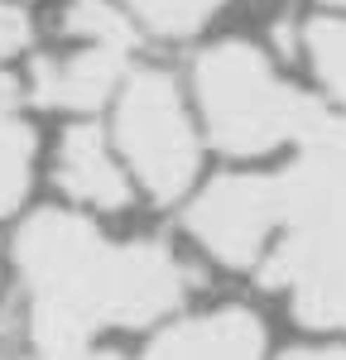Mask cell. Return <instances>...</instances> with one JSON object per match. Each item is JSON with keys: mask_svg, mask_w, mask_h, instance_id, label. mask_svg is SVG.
<instances>
[{"mask_svg": "<svg viewBox=\"0 0 346 360\" xmlns=\"http://www.w3.org/2000/svg\"><path fill=\"white\" fill-rule=\"evenodd\" d=\"M15 259L29 288V332L44 360L82 356L96 327H144L188 293V269L164 245H111L96 226L68 212L29 217Z\"/></svg>", "mask_w": 346, "mask_h": 360, "instance_id": "1", "label": "cell"}, {"mask_svg": "<svg viewBox=\"0 0 346 360\" xmlns=\"http://www.w3.org/2000/svg\"><path fill=\"white\" fill-rule=\"evenodd\" d=\"M198 101L212 139L226 154H269L284 139H317L332 115L269 72L250 44H217L198 58Z\"/></svg>", "mask_w": 346, "mask_h": 360, "instance_id": "2", "label": "cell"}, {"mask_svg": "<svg viewBox=\"0 0 346 360\" xmlns=\"http://www.w3.org/2000/svg\"><path fill=\"white\" fill-rule=\"evenodd\" d=\"M115 139L159 202H173L198 173V139L178 101V86L164 72H140L125 82L115 111Z\"/></svg>", "mask_w": 346, "mask_h": 360, "instance_id": "3", "label": "cell"}, {"mask_svg": "<svg viewBox=\"0 0 346 360\" xmlns=\"http://www.w3.org/2000/svg\"><path fill=\"white\" fill-rule=\"evenodd\" d=\"M274 226H284L279 178H222L188 207V231L222 264H250Z\"/></svg>", "mask_w": 346, "mask_h": 360, "instance_id": "4", "label": "cell"}, {"mask_svg": "<svg viewBox=\"0 0 346 360\" xmlns=\"http://www.w3.org/2000/svg\"><path fill=\"white\" fill-rule=\"evenodd\" d=\"M125 53L130 49H120V44H91L86 53L72 58H39L29 96L39 106H53V111H91L120 86Z\"/></svg>", "mask_w": 346, "mask_h": 360, "instance_id": "5", "label": "cell"}, {"mask_svg": "<svg viewBox=\"0 0 346 360\" xmlns=\"http://www.w3.org/2000/svg\"><path fill=\"white\" fill-rule=\"evenodd\" d=\"M264 332L245 307H222L164 332L144 360H260Z\"/></svg>", "mask_w": 346, "mask_h": 360, "instance_id": "6", "label": "cell"}, {"mask_svg": "<svg viewBox=\"0 0 346 360\" xmlns=\"http://www.w3.org/2000/svg\"><path fill=\"white\" fill-rule=\"evenodd\" d=\"M58 188L86 202V207H106V212L130 202V183L115 168L96 125H77V130L63 135V144H58Z\"/></svg>", "mask_w": 346, "mask_h": 360, "instance_id": "7", "label": "cell"}, {"mask_svg": "<svg viewBox=\"0 0 346 360\" xmlns=\"http://www.w3.org/2000/svg\"><path fill=\"white\" fill-rule=\"evenodd\" d=\"M293 312L303 327H346V269H317L293 283Z\"/></svg>", "mask_w": 346, "mask_h": 360, "instance_id": "8", "label": "cell"}, {"mask_svg": "<svg viewBox=\"0 0 346 360\" xmlns=\"http://www.w3.org/2000/svg\"><path fill=\"white\" fill-rule=\"evenodd\" d=\"M125 5H130V15H140L154 34L183 39V34H193V29L207 25L226 0H125Z\"/></svg>", "mask_w": 346, "mask_h": 360, "instance_id": "9", "label": "cell"}, {"mask_svg": "<svg viewBox=\"0 0 346 360\" xmlns=\"http://www.w3.org/2000/svg\"><path fill=\"white\" fill-rule=\"evenodd\" d=\"M63 29L77 34V39H91V44H120V49L135 44L125 15H120L115 5H106V0H72V5L63 10Z\"/></svg>", "mask_w": 346, "mask_h": 360, "instance_id": "10", "label": "cell"}, {"mask_svg": "<svg viewBox=\"0 0 346 360\" xmlns=\"http://www.w3.org/2000/svg\"><path fill=\"white\" fill-rule=\"evenodd\" d=\"M308 53L327 91L346 101V20H313L308 25Z\"/></svg>", "mask_w": 346, "mask_h": 360, "instance_id": "11", "label": "cell"}, {"mask_svg": "<svg viewBox=\"0 0 346 360\" xmlns=\"http://www.w3.org/2000/svg\"><path fill=\"white\" fill-rule=\"evenodd\" d=\"M25 44H29V20L10 5V0H0V58L20 53Z\"/></svg>", "mask_w": 346, "mask_h": 360, "instance_id": "12", "label": "cell"}, {"mask_svg": "<svg viewBox=\"0 0 346 360\" xmlns=\"http://www.w3.org/2000/svg\"><path fill=\"white\" fill-rule=\"evenodd\" d=\"M0 115H15V82L0 72Z\"/></svg>", "mask_w": 346, "mask_h": 360, "instance_id": "13", "label": "cell"}, {"mask_svg": "<svg viewBox=\"0 0 346 360\" xmlns=\"http://www.w3.org/2000/svg\"><path fill=\"white\" fill-rule=\"evenodd\" d=\"M284 360H346V351H288Z\"/></svg>", "mask_w": 346, "mask_h": 360, "instance_id": "14", "label": "cell"}, {"mask_svg": "<svg viewBox=\"0 0 346 360\" xmlns=\"http://www.w3.org/2000/svg\"><path fill=\"white\" fill-rule=\"evenodd\" d=\"M72 360H120V356H106V351H91V346H86L82 356H72Z\"/></svg>", "mask_w": 346, "mask_h": 360, "instance_id": "15", "label": "cell"}, {"mask_svg": "<svg viewBox=\"0 0 346 360\" xmlns=\"http://www.w3.org/2000/svg\"><path fill=\"white\" fill-rule=\"evenodd\" d=\"M327 5H346V0H327Z\"/></svg>", "mask_w": 346, "mask_h": 360, "instance_id": "16", "label": "cell"}]
</instances>
